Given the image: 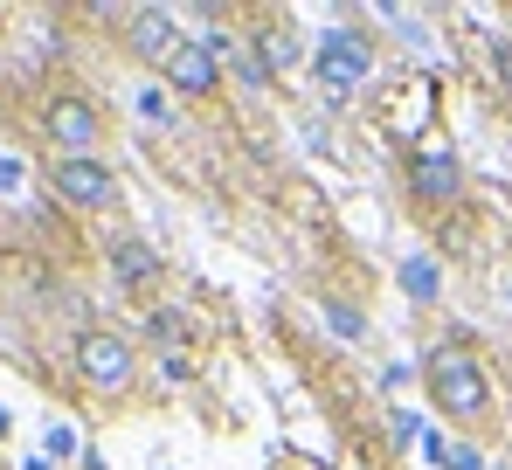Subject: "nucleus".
<instances>
[{"label": "nucleus", "instance_id": "f257e3e1", "mask_svg": "<svg viewBox=\"0 0 512 470\" xmlns=\"http://www.w3.org/2000/svg\"><path fill=\"white\" fill-rule=\"evenodd\" d=\"M423 381H429V401H436L443 415H457V422H471V415H485V408H492L485 367H478V353H471V346H436V353L423 360Z\"/></svg>", "mask_w": 512, "mask_h": 470}, {"label": "nucleus", "instance_id": "f03ea898", "mask_svg": "<svg viewBox=\"0 0 512 470\" xmlns=\"http://www.w3.org/2000/svg\"><path fill=\"white\" fill-rule=\"evenodd\" d=\"M132 367H139V360H132V346H125L118 332H84V339H77V374H84L97 394H125L132 388Z\"/></svg>", "mask_w": 512, "mask_h": 470}, {"label": "nucleus", "instance_id": "7ed1b4c3", "mask_svg": "<svg viewBox=\"0 0 512 470\" xmlns=\"http://www.w3.org/2000/svg\"><path fill=\"white\" fill-rule=\"evenodd\" d=\"M367 63H374V56H367V42H360L353 28H333V35H319V49H312V70L326 77V90H340V97L367 83Z\"/></svg>", "mask_w": 512, "mask_h": 470}, {"label": "nucleus", "instance_id": "20e7f679", "mask_svg": "<svg viewBox=\"0 0 512 470\" xmlns=\"http://www.w3.org/2000/svg\"><path fill=\"white\" fill-rule=\"evenodd\" d=\"M49 139L63 146V159H90V146H97V132H104V118H97V104L90 97H77V90H63L56 104H49Z\"/></svg>", "mask_w": 512, "mask_h": 470}, {"label": "nucleus", "instance_id": "39448f33", "mask_svg": "<svg viewBox=\"0 0 512 470\" xmlns=\"http://www.w3.org/2000/svg\"><path fill=\"white\" fill-rule=\"evenodd\" d=\"M49 180H56V194H63L70 208H111V201H118V180H111L104 159H56Z\"/></svg>", "mask_w": 512, "mask_h": 470}, {"label": "nucleus", "instance_id": "423d86ee", "mask_svg": "<svg viewBox=\"0 0 512 470\" xmlns=\"http://www.w3.org/2000/svg\"><path fill=\"white\" fill-rule=\"evenodd\" d=\"M409 187H416V201L423 208H450L457 201V187H464V166L450 146H423V153L409 159Z\"/></svg>", "mask_w": 512, "mask_h": 470}, {"label": "nucleus", "instance_id": "0eeeda50", "mask_svg": "<svg viewBox=\"0 0 512 470\" xmlns=\"http://www.w3.org/2000/svg\"><path fill=\"white\" fill-rule=\"evenodd\" d=\"M125 42H132V56H139V63H160V70H167L173 56L187 49V35L173 28L167 7H139V14L125 21Z\"/></svg>", "mask_w": 512, "mask_h": 470}, {"label": "nucleus", "instance_id": "6e6552de", "mask_svg": "<svg viewBox=\"0 0 512 470\" xmlns=\"http://www.w3.org/2000/svg\"><path fill=\"white\" fill-rule=\"evenodd\" d=\"M222 49H215V35H201V42H187L180 56L167 63V77L180 97H215V83H222V63H215Z\"/></svg>", "mask_w": 512, "mask_h": 470}, {"label": "nucleus", "instance_id": "1a4fd4ad", "mask_svg": "<svg viewBox=\"0 0 512 470\" xmlns=\"http://www.w3.org/2000/svg\"><path fill=\"white\" fill-rule=\"evenodd\" d=\"M111 270H118V284H132V291H146V284L160 277V256H153L146 242H118V249H111Z\"/></svg>", "mask_w": 512, "mask_h": 470}, {"label": "nucleus", "instance_id": "9d476101", "mask_svg": "<svg viewBox=\"0 0 512 470\" xmlns=\"http://www.w3.org/2000/svg\"><path fill=\"white\" fill-rule=\"evenodd\" d=\"M256 56H263V70L277 77V70L298 63V35H291V28H263V35H256Z\"/></svg>", "mask_w": 512, "mask_h": 470}, {"label": "nucleus", "instance_id": "9b49d317", "mask_svg": "<svg viewBox=\"0 0 512 470\" xmlns=\"http://www.w3.org/2000/svg\"><path fill=\"white\" fill-rule=\"evenodd\" d=\"M402 291H409L416 305L436 298V263H429V256H409V263H402Z\"/></svg>", "mask_w": 512, "mask_h": 470}, {"label": "nucleus", "instance_id": "f8f14e48", "mask_svg": "<svg viewBox=\"0 0 512 470\" xmlns=\"http://www.w3.org/2000/svg\"><path fill=\"white\" fill-rule=\"evenodd\" d=\"M436 464H443V470H478V457H471V450H443Z\"/></svg>", "mask_w": 512, "mask_h": 470}, {"label": "nucleus", "instance_id": "ddd939ff", "mask_svg": "<svg viewBox=\"0 0 512 470\" xmlns=\"http://www.w3.org/2000/svg\"><path fill=\"white\" fill-rule=\"evenodd\" d=\"M333 332L340 339H360V312H333Z\"/></svg>", "mask_w": 512, "mask_h": 470}]
</instances>
